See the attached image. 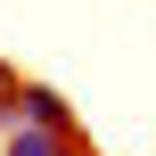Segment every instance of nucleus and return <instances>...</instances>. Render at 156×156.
<instances>
[]
</instances>
